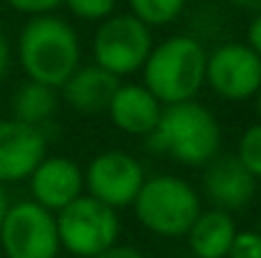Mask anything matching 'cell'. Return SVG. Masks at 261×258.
<instances>
[{
    "instance_id": "7a4b0ae2",
    "label": "cell",
    "mask_w": 261,
    "mask_h": 258,
    "mask_svg": "<svg viewBox=\"0 0 261 258\" xmlns=\"http://www.w3.org/2000/svg\"><path fill=\"white\" fill-rule=\"evenodd\" d=\"M147 147L173 157L180 165L205 167L218 157L221 124L216 114L195 99L163 106V117L155 132L147 137Z\"/></svg>"
},
{
    "instance_id": "6da1fadb",
    "label": "cell",
    "mask_w": 261,
    "mask_h": 258,
    "mask_svg": "<svg viewBox=\"0 0 261 258\" xmlns=\"http://www.w3.org/2000/svg\"><path fill=\"white\" fill-rule=\"evenodd\" d=\"M18 61L28 81L59 91L82 66V43L74 25L56 15L31 18L18 38Z\"/></svg>"
},
{
    "instance_id": "ba28073f",
    "label": "cell",
    "mask_w": 261,
    "mask_h": 258,
    "mask_svg": "<svg viewBox=\"0 0 261 258\" xmlns=\"http://www.w3.org/2000/svg\"><path fill=\"white\" fill-rule=\"evenodd\" d=\"M145 167L124 150H107L91 157L84 170V192L112 210L129 208L145 182Z\"/></svg>"
},
{
    "instance_id": "7402d4cb",
    "label": "cell",
    "mask_w": 261,
    "mask_h": 258,
    "mask_svg": "<svg viewBox=\"0 0 261 258\" xmlns=\"http://www.w3.org/2000/svg\"><path fill=\"white\" fill-rule=\"evenodd\" d=\"M94 258H145V253H140L137 248H132V246H112V248H107V251H101V253H96Z\"/></svg>"
},
{
    "instance_id": "44dd1931",
    "label": "cell",
    "mask_w": 261,
    "mask_h": 258,
    "mask_svg": "<svg viewBox=\"0 0 261 258\" xmlns=\"http://www.w3.org/2000/svg\"><path fill=\"white\" fill-rule=\"evenodd\" d=\"M10 8H15L18 13H25V15H51L54 8L64 5V0H5Z\"/></svg>"
},
{
    "instance_id": "e0dca14e",
    "label": "cell",
    "mask_w": 261,
    "mask_h": 258,
    "mask_svg": "<svg viewBox=\"0 0 261 258\" xmlns=\"http://www.w3.org/2000/svg\"><path fill=\"white\" fill-rule=\"evenodd\" d=\"M132 15L142 20L147 28L152 25H168L182 13L185 0H129Z\"/></svg>"
},
{
    "instance_id": "d6986e66",
    "label": "cell",
    "mask_w": 261,
    "mask_h": 258,
    "mask_svg": "<svg viewBox=\"0 0 261 258\" xmlns=\"http://www.w3.org/2000/svg\"><path fill=\"white\" fill-rule=\"evenodd\" d=\"M117 0H64V5L82 20H107Z\"/></svg>"
},
{
    "instance_id": "8992f818",
    "label": "cell",
    "mask_w": 261,
    "mask_h": 258,
    "mask_svg": "<svg viewBox=\"0 0 261 258\" xmlns=\"http://www.w3.org/2000/svg\"><path fill=\"white\" fill-rule=\"evenodd\" d=\"M152 46V31L132 13H124L101 20V25L94 33L91 53L99 69L122 79L132 76L135 71H142Z\"/></svg>"
},
{
    "instance_id": "5bb4252c",
    "label": "cell",
    "mask_w": 261,
    "mask_h": 258,
    "mask_svg": "<svg viewBox=\"0 0 261 258\" xmlns=\"http://www.w3.org/2000/svg\"><path fill=\"white\" fill-rule=\"evenodd\" d=\"M117 86H119L117 76H112L109 71L91 64V66H79L74 71V76L59 91L71 109H76L82 114H99V111H107Z\"/></svg>"
},
{
    "instance_id": "cb8c5ba5",
    "label": "cell",
    "mask_w": 261,
    "mask_h": 258,
    "mask_svg": "<svg viewBox=\"0 0 261 258\" xmlns=\"http://www.w3.org/2000/svg\"><path fill=\"white\" fill-rule=\"evenodd\" d=\"M8 66H10V46H8V38H5V33L0 31V81L5 79V74H8Z\"/></svg>"
},
{
    "instance_id": "8fae6325",
    "label": "cell",
    "mask_w": 261,
    "mask_h": 258,
    "mask_svg": "<svg viewBox=\"0 0 261 258\" xmlns=\"http://www.w3.org/2000/svg\"><path fill=\"white\" fill-rule=\"evenodd\" d=\"M28 185L31 200L56 215L84 195V170L64 155H46L28 177Z\"/></svg>"
},
{
    "instance_id": "83f0119b",
    "label": "cell",
    "mask_w": 261,
    "mask_h": 258,
    "mask_svg": "<svg viewBox=\"0 0 261 258\" xmlns=\"http://www.w3.org/2000/svg\"><path fill=\"white\" fill-rule=\"evenodd\" d=\"M259 236H261V223H259Z\"/></svg>"
},
{
    "instance_id": "4fadbf2b",
    "label": "cell",
    "mask_w": 261,
    "mask_h": 258,
    "mask_svg": "<svg viewBox=\"0 0 261 258\" xmlns=\"http://www.w3.org/2000/svg\"><path fill=\"white\" fill-rule=\"evenodd\" d=\"M107 114L119 132L147 139L163 117V104L142 84H119Z\"/></svg>"
},
{
    "instance_id": "ffe728a7",
    "label": "cell",
    "mask_w": 261,
    "mask_h": 258,
    "mask_svg": "<svg viewBox=\"0 0 261 258\" xmlns=\"http://www.w3.org/2000/svg\"><path fill=\"white\" fill-rule=\"evenodd\" d=\"M226 258H261L259 231H239Z\"/></svg>"
},
{
    "instance_id": "5b68a950",
    "label": "cell",
    "mask_w": 261,
    "mask_h": 258,
    "mask_svg": "<svg viewBox=\"0 0 261 258\" xmlns=\"http://www.w3.org/2000/svg\"><path fill=\"white\" fill-rule=\"evenodd\" d=\"M56 231L59 246L64 251L76 258H94L96 253L117 246L122 225L117 210L101 205L89 195H82L56 213Z\"/></svg>"
},
{
    "instance_id": "3957f363",
    "label": "cell",
    "mask_w": 261,
    "mask_h": 258,
    "mask_svg": "<svg viewBox=\"0 0 261 258\" xmlns=\"http://www.w3.org/2000/svg\"><path fill=\"white\" fill-rule=\"evenodd\" d=\"M205 59L208 51L193 36H173L152 46L145 66L142 86L163 104L173 106L193 101L205 86Z\"/></svg>"
},
{
    "instance_id": "ac0fdd59",
    "label": "cell",
    "mask_w": 261,
    "mask_h": 258,
    "mask_svg": "<svg viewBox=\"0 0 261 258\" xmlns=\"http://www.w3.org/2000/svg\"><path fill=\"white\" fill-rule=\"evenodd\" d=\"M241 167L249 172L254 180H261V124H251L244 129L241 139H239V150L233 155Z\"/></svg>"
},
{
    "instance_id": "277c9868",
    "label": "cell",
    "mask_w": 261,
    "mask_h": 258,
    "mask_svg": "<svg viewBox=\"0 0 261 258\" xmlns=\"http://www.w3.org/2000/svg\"><path fill=\"white\" fill-rule=\"evenodd\" d=\"M132 208L145 231L163 238H180L200 215L203 203L188 180L163 172L145 177Z\"/></svg>"
},
{
    "instance_id": "9a60e30c",
    "label": "cell",
    "mask_w": 261,
    "mask_h": 258,
    "mask_svg": "<svg viewBox=\"0 0 261 258\" xmlns=\"http://www.w3.org/2000/svg\"><path fill=\"white\" fill-rule=\"evenodd\" d=\"M236 233L239 228H236L233 215L226 210L211 208V210H200V215L185 233V238H188L190 253L195 258H226Z\"/></svg>"
},
{
    "instance_id": "30bf717a",
    "label": "cell",
    "mask_w": 261,
    "mask_h": 258,
    "mask_svg": "<svg viewBox=\"0 0 261 258\" xmlns=\"http://www.w3.org/2000/svg\"><path fill=\"white\" fill-rule=\"evenodd\" d=\"M48 155L46 132L15 119H0V185L28 180Z\"/></svg>"
},
{
    "instance_id": "4316f807",
    "label": "cell",
    "mask_w": 261,
    "mask_h": 258,
    "mask_svg": "<svg viewBox=\"0 0 261 258\" xmlns=\"http://www.w3.org/2000/svg\"><path fill=\"white\" fill-rule=\"evenodd\" d=\"M256 114H259V124H261V86H259V91H256Z\"/></svg>"
},
{
    "instance_id": "52a82bcc",
    "label": "cell",
    "mask_w": 261,
    "mask_h": 258,
    "mask_svg": "<svg viewBox=\"0 0 261 258\" xmlns=\"http://www.w3.org/2000/svg\"><path fill=\"white\" fill-rule=\"evenodd\" d=\"M0 248L5 258H56L61 251L56 215L33 200L10 203L0 223Z\"/></svg>"
},
{
    "instance_id": "2e32d148",
    "label": "cell",
    "mask_w": 261,
    "mask_h": 258,
    "mask_svg": "<svg viewBox=\"0 0 261 258\" xmlns=\"http://www.w3.org/2000/svg\"><path fill=\"white\" fill-rule=\"evenodd\" d=\"M10 109H13L15 122L43 129V124L59 109V91L46 84H38V81H25L15 89L10 99Z\"/></svg>"
},
{
    "instance_id": "d4e9b609",
    "label": "cell",
    "mask_w": 261,
    "mask_h": 258,
    "mask_svg": "<svg viewBox=\"0 0 261 258\" xmlns=\"http://www.w3.org/2000/svg\"><path fill=\"white\" fill-rule=\"evenodd\" d=\"M233 5L244 8V10H254V13H261V0H231Z\"/></svg>"
},
{
    "instance_id": "7c38bea8",
    "label": "cell",
    "mask_w": 261,
    "mask_h": 258,
    "mask_svg": "<svg viewBox=\"0 0 261 258\" xmlns=\"http://www.w3.org/2000/svg\"><path fill=\"white\" fill-rule=\"evenodd\" d=\"M256 182L249 172L241 167V162L233 155L216 157L205 165L203 172V190L205 197L213 203V208L233 213L246 208L256 195Z\"/></svg>"
},
{
    "instance_id": "603a6c76",
    "label": "cell",
    "mask_w": 261,
    "mask_h": 258,
    "mask_svg": "<svg viewBox=\"0 0 261 258\" xmlns=\"http://www.w3.org/2000/svg\"><path fill=\"white\" fill-rule=\"evenodd\" d=\"M249 48L256 53L261 59V13L254 15V20H251V25H249Z\"/></svg>"
},
{
    "instance_id": "9c48e42d",
    "label": "cell",
    "mask_w": 261,
    "mask_h": 258,
    "mask_svg": "<svg viewBox=\"0 0 261 258\" xmlns=\"http://www.w3.org/2000/svg\"><path fill=\"white\" fill-rule=\"evenodd\" d=\"M205 86L226 101L254 99L261 86V59L249 43H223L205 59Z\"/></svg>"
},
{
    "instance_id": "484cf974",
    "label": "cell",
    "mask_w": 261,
    "mask_h": 258,
    "mask_svg": "<svg viewBox=\"0 0 261 258\" xmlns=\"http://www.w3.org/2000/svg\"><path fill=\"white\" fill-rule=\"evenodd\" d=\"M8 208H10V200H8V192H5V185H0V223H3V218H5V213H8Z\"/></svg>"
}]
</instances>
